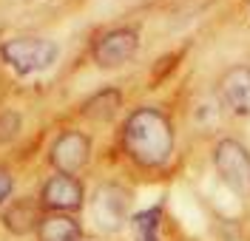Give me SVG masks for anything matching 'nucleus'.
I'll list each match as a JSON object with an SVG mask.
<instances>
[{
    "label": "nucleus",
    "mask_w": 250,
    "mask_h": 241,
    "mask_svg": "<svg viewBox=\"0 0 250 241\" xmlns=\"http://www.w3.org/2000/svg\"><path fill=\"white\" fill-rule=\"evenodd\" d=\"M80 227L77 222L65 219V216H51L40 222V241H77Z\"/></svg>",
    "instance_id": "6e6552de"
},
{
    "label": "nucleus",
    "mask_w": 250,
    "mask_h": 241,
    "mask_svg": "<svg viewBox=\"0 0 250 241\" xmlns=\"http://www.w3.org/2000/svg\"><path fill=\"white\" fill-rule=\"evenodd\" d=\"M225 102L239 113H250V68H233L222 80Z\"/></svg>",
    "instance_id": "0eeeda50"
},
{
    "label": "nucleus",
    "mask_w": 250,
    "mask_h": 241,
    "mask_svg": "<svg viewBox=\"0 0 250 241\" xmlns=\"http://www.w3.org/2000/svg\"><path fill=\"white\" fill-rule=\"evenodd\" d=\"M85 162H88V139L80 130L62 133L60 139L54 142V148H51V165L60 173H65V176L77 173Z\"/></svg>",
    "instance_id": "7ed1b4c3"
},
{
    "label": "nucleus",
    "mask_w": 250,
    "mask_h": 241,
    "mask_svg": "<svg viewBox=\"0 0 250 241\" xmlns=\"http://www.w3.org/2000/svg\"><path fill=\"white\" fill-rule=\"evenodd\" d=\"M0 51H3V60L12 65L17 74L43 71L57 57V46L51 40H43V37H15V40H6Z\"/></svg>",
    "instance_id": "f03ea898"
},
{
    "label": "nucleus",
    "mask_w": 250,
    "mask_h": 241,
    "mask_svg": "<svg viewBox=\"0 0 250 241\" xmlns=\"http://www.w3.org/2000/svg\"><path fill=\"white\" fill-rule=\"evenodd\" d=\"M43 202L54 210H77L80 202H83V187L74 176H65V173H57L46 182L43 187Z\"/></svg>",
    "instance_id": "423d86ee"
},
{
    "label": "nucleus",
    "mask_w": 250,
    "mask_h": 241,
    "mask_svg": "<svg viewBox=\"0 0 250 241\" xmlns=\"http://www.w3.org/2000/svg\"><path fill=\"white\" fill-rule=\"evenodd\" d=\"M216 167L233 187H248L250 185V156L239 142H222L216 150Z\"/></svg>",
    "instance_id": "39448f33"
},
{
    "label": "nucleus",
    "mask_w": 250,
    "mask_h": 241,
    "mask_svg": "<svg viewBox=\"0 0 250 241\" xmlns=\"http://www.w3.org/2000/svg\"><path fill=\"white\" fill-rule=\"evenodd\" d=\"M37 222H40V219H37V210L31 207L29 202H17L15 207L6 213V227H9L12 233H26V230H31Z\"/></svg>",
    "instance_id": "1a4fd4ad"
},
{
    "label": "nucleus",
    "mask_w": 250,
    "mask_h": 241,
    "mask_svg": "<svg viewBox=\"0 0 250 241\" xmlns=\"http://www.w3.org/2000/svg\"><path fill=\"white\" fill-rule=\"evenodd\" d=\"M20 133V116L12 111L0 113V142H9Z\"/></svg>",
    "instance_id": "9b49d317"
},
{
    "label": "nucleus",
    "mask_w": 250,
    "mask_h": 241,
    "mask_svg": "<svg viewBox=\"0 0 250 241\" xmlns=\"http://www.w3.org/2000/svg\"><path fill=\"white\" fill-rule=\"evenodd\" d=\"M9 193H12V173L6 167H0V204L9 199Z\"/></svg>",
    "instance_id": "f8f14e48"
},
{
    "label": "nucleus",
    "mask_w": 250,
    "mask_h": 241,
    "mask_svg": "<svg viewBox=\"0 0 250 241\" xmlns=\"http://www.w3.org/2000/svg\"><path fill=\"white\" fill-rule=\"evenodd\" d=\"M159 219V213L156 210H145V213H140L137 216V241H156V222Z\"/></svg>",
    "instance_id": "9d476101"
},
{
    "label": "nucleus",
    "mask_w": 250,
    "mask_h": 241,
    "mask_svg": "<svg viewBox=\"0 0 250 241\" xmlns=\"http://www.w3.org/2000/svg\"><path fill=\"white\" fill-rule=\"evenodd\" d=\"M125 148L145 167L165 165L173 148V133L168 119L151 108L131 113V119L125 122Z\"/></svg>",
    "instance_id": "f257e3e1"
},
{
    "label": "nucleus",
    "mask_w": 250,
    "mask_h": 241,
    "mask_svg": "<svg viewBox=\"0 0 250 241\" xmlns=\"http://www.w3.org/2000/svg\"><path fill=\"white\" fill-rule=\"evenodd\" d=\"M137 46H140L137 34L128 32V29H117V32L105 34V37L94 46V60L100 65H105V68L123 65L137 54Z\"/></svg>",
    "instance_id": "20e7f679"
}]
</instances>
